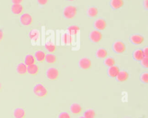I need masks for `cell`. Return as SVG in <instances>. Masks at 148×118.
Wrapping results in <instances>:
<instances>
[{"mask_svg":"<svg viewBox=\"0 0 148 118\" xmlns=\"http://www.w3.org/2000/svg\"><path fill=\"white\" fill-rule=\"evenodd\" d=\"M107 55H108L107 51L103 48H100L98 49L95 53V55H96L97 58H98L99 59L105 58L106 57Z\"/></svg>","mask_w":148,"mask_h":118,"instance_id":"cell-16","label":"cell"},{"mask_svg":"<svg viewBox=\"0 0 148 118\" xmlns=\"http://www.w3.org/2000/svg\"><path fill=\"white\" fill-rule=\"evenodd\" d=\"M29 38L34 41H36L38 39L39 37V32L37 29H32L29 33Z\"/></svg>","mask_w":148,"mask_h":118,"instance_id":"cell-23","label":"cell"},{"mask_svg":"<svg viewBox=\"0 0 148 118\" xmlns=\"http://www.w3.org/2000/svg\"><path fill=\"white\" fill-rule=\"evenodd\" d=\"M129 77L128 72L126 71H120L117 75L116 77V79L119 82H124Z\"/></svg>","mask_w":148,"mask_h":118,"instance_id":"cell-12","label":"cell"},{"mask_svg":"<svg viewBox=\"0 0 148 118\" xmlns=\"http://www.w3.org/2000/svg\"><path fill=\"white\" fill-rule=\"evenodd\" d=\"M106 26V22L105 20L102 18H99L94 22V27L98 31H102L105 29Z\"/></svg>","mask_w":148,"mask_h":118,"instance_id":"cell-9","label":"cell"},{"mask_svg":"<svg viewBox=\"0 0 148 118\" xmlns=\"http://www.w3.org/2000/svg\"><path fill=\"white\" fill-rule=\"evenodd\" d=\"M20 21L23 25L29 26L32 22V17L29 14L24 13L21 16Z\"/></svg>","mask_w":148,"mask_h":118,"instance_id":"cell-5","label":"cell"},{"mask_svg":"<svg viewBox=\"0 0 148 118\" xmlns=\"http://www.w3.org/2000/svg\"><path fill=\"white\" fill-rule=\"evenodd\" d=\"M91 65V61L87 58H83L79 61V67L83 70H87L90 67Z\"/></svg>","mask_w":148,"mask_h":118,"instance_id":"cell-8","label":"cell"},{"mask_svg":"<svg viewBox=\"0 0 148 118\" xmlns=\"http://www.w3.org/2000/svg\"><path fill=\"white\" fill-rule=\"evenodd\" d=\"M126 118H127V117H126Z\"/></svg>","mask_w":148,"mask_h":118,"instance_id":"cell-41","label":"cell"},{"mask_svg":"<svg viewBox=\"0 0 148 118\" xmlns=\"http://www.w3.org/2000/svg\"><path fill=\"white\" fill-rule=\"evenodd\" d=\"M38 3L40 5H45L47 3L48 0H37Z\"/></svg>","mask_w":148,"mask_h":118,"instance_id":"cell-34","label":"cell"},{"mask_svg":"<svg viewBox=\"0 0 148 118\" xmlns=\"http://www.w3.org/2000/svg\"><path fill=\"white\" fill-rule=\"evenodd\" d=\"M45 60L48 63H53L56 61V56L51 54H47L45 55Z\"/></svg>","mask_w":148,"mask_h":118,"instance_id":"cell-25","label":"cell"},{"mask_svg":"<svg viewBox=\"0 0 148 118\" xmlns=\"http://www.w3.org/2000/svg\"><path fill=\"white\" fill-rule=\"evenodd\" d=\"M12 12L14 14H20L23 10V7L21 4H13L11 7Z\"/></svg>","mask_w":148,"mask_h":118,"instance_id":"cell-15","label":"cell"},{"mask_svg":"<svg viewBox=\"0 0 148 118\" xmlns=\"http://www.w3.org/2000/svg\"><path fill=\"white\" fill-rule=\"evenodd\" d=\"M145 40L143 36L139 34H134L130 36V42L135 45H139L142 44Z\"/></svg>","mask_w":148,"mask_h":118,"instance_id":"cell-7","label":"cell"},{"mask_svg":"<svg viewBox=\"0 0 148 118\" xmlns=\"http://www.w3.org/2000/svg\"><path fill=\"white\" fill-rule=\"evenodd\" d=\"M45 48L50 52H53L56 50V45L51 43V42H47L45 45Z\"/></svg>","mask_w":148,"mask_h":118,"instance_id":"cell-28","label":"cell"},{"mask_svg":"<svg viewBox=\"0 0 148 118\" xmlns=\"http://www.w3.org/2000/svg\"><path fill=\"white\" fill-rule=\"evenodd\" d=\"M17 72L20 75L25 74L27 71V66L23 63H20L17 66Z\"/></svg>","mask_w":148,"mask_h":118,"instance_id":"cell-17","label":"cell"},{"mask_svg":"<svg viewBox=\"0 0 148 118\" xmlns=\"http://www.w3.org/2000/svg\"><path fill=\"white\" fill-rule=\"evenodd\" d=\"M1 89H2V84H1V83L0 82V91L1 90Z\"/></svg>","mask_w":148,"mask_h":118,"instance_id":"cell-38","label":"cell"},{"mask_svg":"<svg viewBox=\"0 0 148 118\" xmlns=\"http://www.w3.org/2000/svg\"><path fill=\"white\" fill-rule=\"evenodd\" d=\"M67 29L70 35H73L77 33V32L80 31V28L76 25H72L68 27Z\"/></svg>","mask_w":148,"mask_h":118,"instance_id":"cell-21","label":"cell"},{"mask_svg":"<svg viewBox=\"0 0 148 118\" xmlns=\"http://www.w3.org/2000/svg\"><path fill=\"white\" fill-rule=\"evenodd\" d=\"M140 81L145 84L148 83V73L145 72L142 73L140 77Z\"/></svg>","mask_w":148,"mask_h":118,"instance_id":"cell-30","label":"cell"},{"mask_svg":"<svg viewBox=\"0 0 148 118\" xmlns=\"http://www.w3.org/2000/svg\"><path fill=\"white\" fill-rule=\"evenodd\" d=\"M124 5L123 0H110V5L114 10H117L121 8Z\"/></svg>","mask_w":148,"mask_h":118,"instance_id":"cell-11","label":"cell"},{"mask_svg":"<svg viewBox=\"0 0 148 118\" xmlns=\"http://www.w3.org/2000/svg\"><path fill=\"white\" fill-rule=\"evenodd\" d=\"M68 1H75V0H68Z\"/></svg>","mask_w":148,"mask_h":118,"instance_id":"cell-40","label":"cell"},{"mask_svg":"<svg viewBox=\"0 0 148 118\" xmlns=\"http://www.w3.org/2000/svg\"><path fill=\"white\" fill-rule=\"evenodd\" d=\"M87 15L90 17H95L98 13V10L97 9V7L92 6V7H90L87 12Z\"/></svg>","mask_w":148,"mask_h":118,"instance_id":"cell-22","label":"cell"},{"mask_svg":"<svg viewBox=\"0 0 148 118\" xmlns=\"http://www.w3.org/2000/svg\"><path fill=\"white\" fill-rule=\"evenodd\" d=\"M62 41L64 42V44H69L70 43H71L72 41V37L71 35H70L68 33H65L62 37Z\"/></svg>","mask_w":148,"mask_h":118,"instance_id":"cell-29","label":"cell"},{"mask_svg":"<svg viewBox=\"0 0 148 118\" xmlns=\"http://www.w3.org/2000/svg\"><path fill=\"white\" fill-rule=\"evenodd\" d=\"M58 118H71L69 115L66 112H61L59 116H58Z\"/></svg>","mask_w":148,"mask_h":118,"instance_id":"cell-32","label":"cell"},{"mask_svg":"<svg viewBox=\"0 0 148 118\" xmlns=\"http://www.w3.org/2000/svg\"><path fill=\"white\" fill-rule=\"evenodd\" d=\"M79 118H85L84 116H81V117H80Z\"/></svg>","mask_w":148,"mask_h":118,"instance_id":"cell-39","label":"cell"},{"mask_svg":"<svg viewBox=\"0 0 148 118\" xmlns=\"http://www.w3.org/2000/svg\"><path fill=\"white\" fill-rule=\"evenodd\" d=\"M33 91L35 94L39 97H45L47 94L46 88L41 83L36 84L34 87Z\"/></svg>","mask_w":148,"mask_h":118,"instance_id":"cell-2","label":"cell"},{"mask_svg":"<svg viewBox=\"0 0 148 118\" xmlns=\"http://www.w3.org/2000/svg\"><path fill=\"white\" fill-rule=\"evenodd\" d=\"M132 56L134 59L138 62H140L145 57L142 50H136L134 51L132 54Z\"/></svg>","mask_w":148,"mask_h":118,"instance_id":"cell-13","label":"cell"},{"mask_svg":"<svg viewBox=\"0 0 148 118\" xmlns=\"http://www.w3.org/2000/svg\"><path fill=\"white\" fill-rule=\"evenodd\" d=\"M104 64L105 66H106L109 67L113 66L115 64V60L112 57H108L105 59Z\"/></svg>","mask_w":148,"mask_h":118,"instance_id":"cell-27","label":"cell"},{"mask_svg":"<svg viewBox=\"0 0 148 118\" xmlns=\"http://www.w3.org/2000/svg\"><path fill=\"white\" fill-rule=\"evenodd\" d=\"M140 64L144 68H148V57H144L140 61Z\"/></svg>","mask_w":148,"mask_h":118,"instance_id":"cell-31","label":"cell"},{"mask_svg":"<svg viewBox=\"0 0 148 118\" xmlns=\"http://www.w3.org/2000/svg\"><path fill=\"white\" fill-rule=\"evenodd\" d=\"M143 52L144 54L145 57H148V47H145L143 50Z\"/></svg>","mask_w":148,"mask_h":118,"instance_id":"cell-33","label":"cell"},{"mask_svg":"<svg viewBox=\"0 0 148 118\" xmlns=\"http://www.w3.org/2000/svg\"><path fill=\"white\" fill-rule=\"evenodd\" d=\"M13 4H20L23 0H12Z\"/></svg>","mask_w":148,"mask_h":118,"instance_id":"cell-36","label":"cell"},{"mask_svg":"<svg viewBox=\"0 0 148 118\" xmlns=\"http://www.w3.org/2000/svg\"><path fill=\"white\" fill-rule=\"evenodd\" d=\"M3 39V32L0 29V41Z\"/></svg>","mask_w":148,"mask_h":118,"instance_id":"cell-37","label":"cell"},{"mask_svg":"<svg viewBox=\"0 0 148 118\" xmlns=\"http://www.w3.org/2000/svg\"><path fill=\"white\" fill-rule=\"evenodd\" d=\"M95 116V112L93 109H87L84 112V117L85 118H94Z\"/></svg>","mask_w":148,"mask_h":118,"instance_id":"cell-26","label":"cell"},{"mask_svg":"<svg viewBox=\"0 0 148 118\" xmlns=\"http://www.w3.org/2000/svg\"><path fill=\"white\" fill-rule=\"evenodd\" d=\"M59 75L58 71L57 68L54 67L49 68L46 71V77L50 80L56 79Z\"/></svg>","mask_w":148,"mask_h":118,"instance_id":"cell-6","label":"cell"},{"mask_svg":"<svg viewBox=\"0 0 148 118\" xmlns=\"http://www.w3.org/2000/svg\"><path fill=\"white\" fill-rule=\"evenodd\" d=\"M120 71L119 68L117 66L109 67L108 69V75L112 78H115Z\"/></svg>","mask_w":148,"mask_h":118,"instance_id":"cell-10","label":"cell"},{"mask_svg":"<svg viewBox=\"0 0 148 118\" xmlns=\"http://www.w3.org/2000/svg\"><path fill=\"white\" fill-rule=\"evenodd\" d=\"M89 38L90 40L95 43H97L100 41L102 38V35L98 30H94L90 32L89 35Z\"/></svg>","mask_w":148,"mask_h":118,"instance_id":"cell-4","label":"cell"},{"mask_svg":"<svg viewBox=\"0 0 148 118\" xmlns=\"http://www.w3.org/2000/svg\"><path fill=\"white\" fill-rule=\"evenodd\" d=\"M39 70V68L37 65L33 64L27 66V71L31 75H35L38 73Z\"/></svg>","mask_w":148,"mask_h":118,"instance_id":"cell-18","label":"cell"},{"mask_svg":"<svg viewBox=\"0 0 148 118\" xmlns=\"http://www.w3.org/2000/svg\"><path fill=\"white\" fill-rule=\"evenodd\" d=\"M45 54L43 51H40V50H39V51H37L35 54V57L37 61L38 62H42L45 59Z\"/></svg>","mask_w":148,"mask_h":118,"instance_id":"cell-24","label":"cell"},{"mask_svg":"<svg viewBox=\"0 0 148 118\" xmlns=\"http://www.w3.org/2000/svg\"><path fill=\"white\" fill-rule=\"evenodd\" d=\"M70 110L74 114H79L82 111V107L79 104L73 103L70 106Z\"/></svg>","mask_w":148,"mask_h":118,"instance_id":"cell-19","label":"cell"},{"mask_svg":"<svg viewBox=\"0 0 148 118\" xmlns=\"http://www.w3.org/2000/svg\"><path fill=\"white\" fill-rule=\"evenodd\" d=\"M76 7L72 5H69L66 6L63 10V15L67 19L73 18L76 16Z\"/></svg>","mask_w":148,"mask_h":118,"instance_id":"cell-1","label":"cell"},{"mask_svg":"<svg viewBox=\"0 0 148 118\" xmlns=\"http://www.w3.org/2000/svg\"><path fill=\"white\" fill-rule=\"evenodd\" d=\"M143 5L146 10H148V0H143Z\"/></svg>","mask_w":148,"mask_h":118,"instance_id":"cell-35","label":"cell"},{"mask_svg":"<svg viewBox=\"0 0 148 118\" xmlns=\"http://www.w3.org/2000/svg\"><path fill=\"white\" fill-rule=\"evenodd\" d=\"M25 116V111L21 108H17L13 111V116L14 118H24Z\"/></svg>","mask_w":148,"mask_h":118,"instance_id":"cell-14","label":"cell"},{"mask_svg":"<svg viewBox=\"0 0 148 118\" xmlns=\"http://www.w3.org/2000/svg\"><path fill=\"white\" fill-rule=\"evenodd\" d=\"M113 50L117 54H122L125 50V45L121 41H116L113 44Z\"/></svg>","mask_w":148,"mask_h":118,"instance_id":"cell-3","label":"cell"},{"mask_svg":"<svg viewBox=\"0 0 148 118\" xmlns=\"http://www.w3.org/2000/svg\"><path fill=\"white\" fill-rule=\"evenodd\" d=\"M34 63H35V59H34V57L32 55L28 54L25 56L24 64L27 66L33 64H34Z\"/></svg>","mask_w":148,"mask_h":118,"instance_id":"cell-20","label":"cell"}]
</instances>
